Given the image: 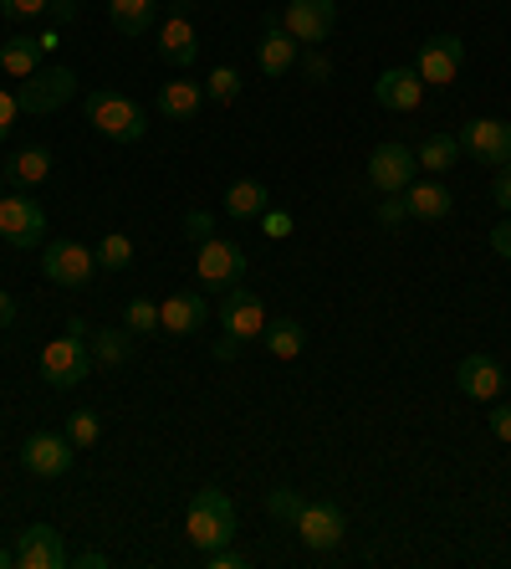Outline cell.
Masks as SVG:
<instances>
[{
  "label": "cell",
  "mask_w": 511,
  "mask_h": 569,
  "mask_svg": "<svg viewBox=\"0 0 511 569\" xmlns=\"http://www.w3.org/2000/svg\"><path fill=\"white\" fill-rule=\"evenodd\" d=\"M0 237L11 241V252L46 247V210L31 195H0Z\"/></svg>",
  "instance_id": "cell-4"
},
{
  "label": "cell",
  "mask_w": 511,
  "mask_h": 569,
  "mask_svg": "<svg viewBox=\"0 0 511 569\" xmlns=\"http://www.w3.org/2000/svg\"><path fill=\"white\" fill-rule=\"evenodd\" d=\"M154 6L159 0H108V21H113L118 36H144L148 21H154Z\"/></svg>",
  "instance_id": "cell-27"
},
{
  "label": "cell",
  "mask_w": 511,
  "mask_h": 569,
  "mask_svg": "<svg viewBox=\"0 0 511 569\" xmlns=\"http://www.w3.org/2000/svg\"><path fill=\"white\" fill-rule=\"evenodd\" d=\"M297 539L312 549V555H327V549H337L343 544V534H348V518H343V508L337 503H302V513H297Z\"/></svg>",
  "instance_id": "cell-8"
},
{
  "label": "cell",
  "mask_w": 511,
  "mask_h": 569,
  "mask_svg": "<svg viewBox=\"0 0 511 569\" xmlns=\"http://www.w3.org/2000/svg\"><path fill=\"white\" fill-rule=\"evenodd\" d=\"M46 175H52V150H42V144H26V150H15L11 165H5V180L21 185V190L42 185Z\"/></svg>",
  "instance_id": "cell-23"
},
{
  "label": "cell",
  "mask_w": 511,
  "mask_h": 569,
  "mask_svg": "<svg viewBox=\"0 0 511 569\" xmlns=\"http://www.w3.org/2000/svg\"><path fill=\"white\" fill-rule=\"evenodd\" d=\"M0 195H5V169H0Z\"/></svg>",
  "instance_id": "cell-51"
},
{
  "label": "cell",
  "mask_w": 511,
  "mask_h": 569,
  "mask_svg": "<svg viewBox=\"0 0 511 569\" xmlns=\"http://www.w3.org/2000/svg\"><path fill=\"white\" fill-rule=\"evenodd\" d=\"M204 98H215V103H235V98H241V73H235V67H215V73L204 77Z\"/></svg>",
  "instance_id": "cell-34"
},
{
  "label": "cell",
  "mask_w": 511,
  "mask_h": 569,
  "mask_svg": "<svg viewBox=\"0 0 511 569\" xmlns=\"http://www.w3.org/2000/svg\"><path fill=\"white\" fill-rule=\"evenodd\" d=\"M92 360L108 364V370H118V364L129 360V329H102V333H92Z\"/></svg>",
  "instance_id": "cell-29"
},
{
  "label": "cell",
  "mask_w": 511,
  "mask_h": 569,
  "mask_svg": "<svg viewBox=\"0 0 511 569\" xmlns=\"http://www.w3.org/2000/svg\"><path fill=\"white\" fill-rule=\"evenodd\" d=\"M281 26L292 31L302 46H322L337 31V0H292L281 11Z\"/></svg>",
  "instance_id": "cell-14"
},
{
  "label": "cell",
  "mask_w": 511,
  "mask_h": 569,
  "mask_svg": "<svg viewBox=\"0 0 511 569\" xmlns=\"http://www.w3.org/2000/svg\"><path fill=\"white\" fill-rule=\"evenodd\" d=\"M460 62H466V42L451 36V31H440V36H430V42L420 46L414 73H420V83H430V88H451L455 77H460Z\"/></svg>",
  "instance_id": "cell-11"
},
{
  "label": "cell",
  "mask_w": 511,
  "mask_h": 569,
  "mask_svg": "<svg viewBox=\"0 0 511 569\" xmlns=\"http://www.w3.org/2000/svg\"><path fill=\"white\" fill-rule=\"evenodd\" d=\"M98 267H108V272H129L133 267V241L123 237V231H108V237L98 241Z\"/></svg>",
  "instance_id": "cell-30"
},
{
  "label": "cell",
  "mask_w": 511,
  "mask_h": 569,
  "mask_svg": "<svg viewBox=\"0 0 511 569\" xmlns=\"http://www.w3.org/2000/svg\"><path fill=\"white\" fill-rule=\"evenodd\" d=\"M102 436V420L98 411H73V420H67V441H73L77 451H92Z\"/></svg>",
  "instance_id": "cell-31"
},
{
  "label": "cell",
  "mask_w": 511,
  "mask_h": 569,
  "mask_svg": "<svg viewBox=\"0 0 511 569\" xmlns=\"http://www.w3.org/2000/svg\"><path fill=\"white\" fill-rule=\"evenodd\" d=\"M15 565H21V569H62V565H67L62 534L52 524L21 528V534H15Z\"/></svg>",
  "instance_id": "cell-15"
},
{
  "label": "cell",
  "mask_w": 511,
  "mask_h": 569,
  "mask_svg": "<svg viewBox=\"0 0 511 569\" xmlns=\"http://www.w3.org/2000/svg\"><path fill=\"white\" fill-rule=\"evenodd\" d=\"M159 57L169 67H195V57H200V36H195V21L185 6L159 26Z\"/></svg>",
  "instance_id": "cell-19"
},
{
  "label": "cell",
  "mask_w": 511,
  "mask_h": 569,
  "mask_svg": "<svg viewBox=\"0 0 511 569\" xmlns=\"http://www.w3.org/2000/svg\"><path fill=\"white\" fill-rule=\"evenodd\" d=\"M460 154H470L476 165L501 169L511 160V123L501 119H470L460 129Z\"/></svg>",
  "instance_id": "cell-13"
},
{
  "label": "cell",
  "mask_w": 511,
  "mask_h": 569,
  "mask_svg": "<svg viewBox=\"0 0 511 569\" xmlns=\"http://www.w3.org/2000/svg\"><path fill=\"white\" fill-rule=\"evenodd\" d=\"M11 324H15V298L0 293V329H11Z\"/></svg>",
  "instance_id": "cell-48"
},
{
  "label": "cell",
  "mask_w": 511,
  "mask_h": 569,
  "mask_svg": "<svg viewBox=\"0 0 511 569\" xmlns=\"http://www.w3.org/2000/svg\"><path fill=\"white\" fill-rule=\"evenodd\" d=\"M455 385H460V395L466 401H501V385H507V370H501L491 354H466L460 360V370H455Z\"/></svg>",
  "instance_id": "cell-16"
},
{
  "label": "cell",
  "mask_w": 511,
  "mask_h": 569,
  "mask_svg": "<svg viewBox=\"0 0 511 569\" xmlns=\"http://www.w3.org/2000/svg\"><path fill=\"white\" fill-rule=\"evenodd\" d=\"M185 534H190V544L200 555L231 544L235 539V503L220 493V488H200V493L190 497V508H185Z\"/></svg>",
  "instance_id": "cell-1"
},
{
  "label": "cell",
  "mask_w": 511,
  "mask_h": 569,
  "mask_svg": "<svg viewBox=\"0 0 511 569\" xmlns=\"http://www.w3.org/2000/svg\"><path fill=\"white\" fill-rule=\"evenodd\" d=\"M15 457H21L31 478H67L77 462V447L67 441V431H31Z\"/></svg>",
  "instance_id": "cell-6"
},
{
  "label": "cell",
  "mask_w": 511,
  "mask_h": 569,
  "mask_svg": "<svg viewBox=\"0 0 511 569\" xmlns=\"http://www.w3.org/2000/svg\"><path fill=\"white\" fill-rule=\"evenodd\" d=\"M491 436H501V441H511V401H501L497 411H491Z\"/></svg>",
  "instance_id": "cell-43"
},
{
  "label": "cell",
  "mask_w": 511,
  "mask_h": 569,
  "mask_svg": "<svg viewBox=\"0 0 511 569\" xmlns=\"http://www.w3.org/2000/svg\"><path fill=\"white\" fill-rule=\"evenodd\" d=\"M235 354H241V339H235V333H225V339L215 344V360H220V364H231Z\"/></svg>",
  "instance_id": "cell-46"
},
{
  "label": "cell",
  "mask_w": 511,
  "mask_h": 569,
  "mask_svg": "<svg viewBox=\"0 0 511 569\" xmlns=\"http://www.w3.org/2000/svg\"><path fill=\"white\" fill-rule=\"evenodd\" d=\"M92 267H98V252H88V247L73 241V237H57V241H46L42 247V272L57 287H73V293L77 287H88Z\"/></svg>",
  "instance_id": "cell-5"
},
{
  "label": "cell",
  "mask_w": 511,
  "mask_h": 569,
  "mask_svg": "<svg viewBox=\"0 0 511 569\" xmlns=\"http://www.w3.org/2000/svg\"><path fill=\"white\" fill-rule=\"evenodd\" d=\"M73 565H82V569H108V555H102V549H88V555H77Z\"/></svg>",
  "instance_id": "cell-47"
},
{
  "label": "cell",
  "mask_w": 511,
  "mask_h": 569,
  "mask_svg": "<svg viewBox=\"0 0 511 569\" xmlns=\"http://www.w3.org/2000/svg\"><path fill=\"white\" fill-rule=\"evenodd\" d=\"M77 92V73L73 67H62V62H52V67H36V73L21 83V113H52V108H62L67 98Z\"/></svg>",
  "instance_id": "cell-7"
},
{
  "label": "cell",
  "mask_w": 511,
  "mask_h": 569,
  "mask_svg": "<svg viewBox=\"0 0 511 569\" xmlns=\"http://www.w3.org/2000/svg\"><path fill=\"white\" fill-rule=\"evenodd\" d=\"M491 252L511 262V216H507V221H497V231H491Z\"/></svg>",
  "instance_id": "cell-45"
},
{
  "label": "cell",
  "mask_w": 511,
  "mask_h": 569,
  "mask_svg": "<svg viewBox=\"0 0 511 569\" xmlns=\"http://www.w3.org/2000/svg\"><path fill=\"white\" fill-rule=\"evenodd\" d=\"M297 67H302L307 83H327V77H333V62L322 57V46H312L307 57H297Z\"/></svg>",
  "instance_id": "cell-35"
},
{
  "label": "cell",
  "mask_w": 511,
  "mask_h": 569,
  "mask_svg": "<svg viewBox=\"0 0 511 569\" xmlns=\"http://www.w3.org/2000/svg\"><path fill=\"white\" fill-rule=\"evenodd\" d=\"M204 565H210V569H246L251 559L241 555V549H231V544H220V549H210V555H204Z\"/></svg>",
  "instance_id": "cell-38"
},
{
  "label": "cell",
  "mask_w": 511,
  "mask_h": 569,
  "mask_svg": "<svg viewBox=\"0 0 511 569\" xmlns=\"http://www.w3.org/2000/svg\"><path fill=\"white\" fill-rule=\"evenodd\" d=\"M302 503H307V497L297 493V488H271V493H266V513H271L277 524H297Z\"/></svg>",
  "instance_id": "cell-33"
},
{
  "label": "cell",
  "mask_w": 511,
  "mask_h": 569,
  "mask_svg": "<svg viewBox=\"0 0 511 569\" xmlns=\"http://www.w3.org/2000/svg\"><path fill=\"white\" fill-rule=\"evenodd\" d=\"M297 36L287 26H281L277 15L266 21V31H262V42H256V67H262L266 77H287L297 67Z\"/></svg>",
  "instance_id": "cell-17"
},
{
  "label": "cell",
  "mask_w": 511,
  "mask_h": 569,
  "mask_svg": "<svg viewBox=\"0 0 511 569\" xmlns=\"http://www.w3.org/2000/svg\"><path fill=\"white\" fill-rule=\"evenodd\" d=\"M491 195H497V206L511 210V160L497 169V180H491Z\"/></svg>",
  "instance_id": "cell-42"
},
{
  "label": "cell",
  "mask_w": 511,
  "mask_h": 569,
  "mask_svg": "<svg viewBox=\"0 0 511 569\" xmlns=\"http://www.w3.org/2000/svg\"><path fill=\"white\" fill-rule=\"evenodd\" d=\"M374 98H379V108H389V113H414L424 98V83L414 67H389V73H379V83H374Z\"/></svg>",
  "instance_id": "cell-18"
},
{
  "label": "cell",
  "mask_w": 511,
  "mask_h": 569,
  "mask_svg": "<svg viewBox=\"0 0 511 569\" xmlns=\"http://www.w3.org/2000/svg\"><path fill=\"white\" fill-rule=\"evenodd\" d=\"M88 123L102 139H113V144H138V139L148 134L144 108L133 103V98H123V92H113V88L88 92Z\"/></svg>",
  "instance_id": "cell-2"
},
{
  "label": "cell",
  "mask_w": 511,
  "mask_h": 569,
  "mask_svg": "<svg viewBox=\"0 0 511 569\" xmlns=\"http://www.w3.org/2000/svg\"><path fill=\"white\" fill-rule=\"evenodd\" d=\"M399 221H409L404 195H384V200H379V226H399Z\"/></svg>",
  "instance_id": "cell-41"
},
{
  "label": "cell",
  "mask_w": 511,
  "mask_h": 569,
  "mask_svg": "<svg viewBox=\"0 0 511 569\" xmlns=\"http://www.w3.org/2000/svg\"><path fill=\"white\" fill-rule=\"evenodd\" d=\"M185 237L210 241L215 237V216H210V210H190V216H185Z\"/></svg>",
  "instance_id": "cell-39"
},
{
  "label": "cell",
  "mask_w": 511,
  "mask_h": 569,
  "mask_svg": "<svg viewBox=\"0 0 511 569\" xmlns=\"http://www.w3.org/2000/svg\"><path fill=\"white\" fill-rule=\"evenodd\" d=\"M46 11H52L57 26H73V21H77V0H46Z\"/></svg>",
  "instance_id": "cell-44"
},
{
  "label": "cell",
  "mask_w": 511,
  "mask_h": 569,
  "mask_svg": "<svg viewBox=\"0 0 511 569\" xmlns=\"http://www.w3.org/2000/svg\"><path fill=\"white\" fill-rule=\"evenodd\" d=\"M404 206H409V216H414V221H445V216H451V206H455V195L445 190L440 180H414L404 190Z\"/></svg>",
  "instance_id": "cell-21"
},
{
  "label": "cell",
  "mask_w": 511,
  "mask_h": 569,
  "mask_svg": "<svg viewBox=\"0 0 511 569\" xmlns=\"http://www.w3.org/2000/svg\"><path fill=\"white\" fill-rule=\"evenodd\" d=\"M271 206V195H266L262 180H235L225 190V216L231 221H262V210Z\"/></svg>",
  "instance_id": "cell-24"
},
{
  "label": "cell",
  "mask_w": 511,
  "mask_h": 569,
  "mask_svg": "<svg viewBox=\"0 0 511 569\" xmlns=\"http://www.w3.org/2000/svg\"><path fill=\"white\" fill-rule=\"evenodd\" d=\"M262 231H266L271 241L292 237V216H287V210H262Z\"/></svg>",
  "instance_id": "cell-40"
},
{
  "label": "cell",
  "mask_w": 511,
  "mask_h": 569,
  "mask_svg": "<svg viewBox=\"0 0 511 569\" xmlns=\"http://www.w3.org/2000/svg\"><path fill=\"white\" fill-rule=\"evenodd\" d=\"M15 119H21V98H15V92H5V88H0V144L11 139Z\"/></svg>",
  "instance_id": "cell-36"
},
{
  "label": "cell",
  "mask_w": 511,
  "mask_h": 569,
  "mask_svg": "<svg viewBox=\"0 0 511 569\" xmlns=\"http://www.w3.org/2000/svg\"><path fill=\"white\" fill-rule=\"evenodd\" d=\"M368 180H374L379 195H404L409 185L420 180V160L404 144H379V150L368 154Z\"/></svg>",
  "instance_id": "cell-9"
},
{
  "label": "cell",
  "mask_w": 511,
  "mask_h": 569,
  "mask_svg": "<svg viewBox=\"0 0 511 569\" xmlns=\"http://www.w3.org/2000/svg\"><path fill=\"white\" fill-rule=\"evenodd\" d=\"M210 324V303H204V293H175V298L159 303V329L164 333H195Z\"/></svg>",
  "instance_id": "cell-20"
},
{
  "label": "cell",
  "mask_w": 511,
  "mask_h": 569,
  "mask_svg": "<svg viewBox=\"0 0 511 569\" xmlns=\"http://www.w3.org/2000/svg\"><path fill=\"white\" fill-rule=\"evenodd\" d=\"M5 565H15V549H0V569Z\"/></svg>",
  "instance_id": "cell-50"
},
{
  "label": "cell",
  "mask_w": 511,
  "mask_h": 569,
  "mask_svg": "<svg viewBox=\"0 0 511 569\" xmlns=\"http://www.w3.org/2000/svg\"><path fill=\"white\" fill-rule=\"evenodd\" d=\"M123 329L129 333H159V303H148V298H133L129 308H123Z\"/></svg>",
  "instance_id": "cell-32"
},
{
  "label": "cell",
  "mask_w": 511,
  "mask_h": 569,
  "mask_svg": "<svg viewBox=\"0 0 511 569\" xmlns=\"http://www.w3.org/2000/svg\"><path fill=\"white\" fill-rule=\"evenodd\" d=\"M200 103H204V88L190 83V77H175V83H164L159 88V113L169 123H190L195 113H200Z\"/></svg>",
  "instance_id": "cell-22"
},
{
  "label": "cell",
  "mask_w": 511,
  "mask_h": 569,
  "mask_svg": "<svg viewBox=\"0 0 511 569\" xmlns=\"http://www.w3.org/2000/svg\"><path fill=\"white\" fill-rule=\"evenodd\" d=\"M42 42H36V36H11V42L0 46V73H11V77H21V83H26L31 73H36V67H42Z\"/></svg>",
  "instance_id": "cell-26"
},
{
  "label": "cell",
  "mask_w": 511,
  "mask_h": 569,
  "mask_svg": "<svg viewBox=\"0 0 511 569\" xmlns=\"http://www.w3.org/2000/svg\"><path fill=\"white\" fill-rule=\"evenodd\" d=\"M215 318H220V329L235 333L241 344H246V339H262V333H266V308H262V298H256L251 287H241V283L225 287V298H220Z\"/></svg>",
  "instance_id": "cell-12"
},
{
  "label": "cell",
  "mask_w": 511,
  "mask_h": 569,
  "mask_svg": "<svg viewBox=\"0 0 511 569\" xmlns=\"http://www.w3.org/2000/svg\"><path fill=\"white\" fill-rule=\"evenodd\" d=\"M92 344L82 339V333H62V339H52V344L42 349V380L52 390H73L82 385V380L92 375Z\"/></svg>",
  "instance_id": "cell-3"
},
{
  "label": "cell",
  "mask_w": 511,
  "mask_h": 569,
  "mask_svg": "<svg viewBox=\"0 0 511 569\" xmlns=\"http://www.w3.org/2000/svg\"><path fill=\"white\" fill-rule=\"evenodd\" d=\"M414 160H420V169H430V175H445V169L460 165V139L455 134H430Z\"/></svg>",
  "instance_id": "cell-28"
},
{
  "label": "cell",
  "mask_w": 511,
  "mask_h": 569,
  "mask_svg": "<svg viewBox=\"0 0 511 569\" xmlns=\"http://www.w3.org/2000/svg\"><path fill=\"white\" fill-rule=\"evenodd\" d=\"M36 42H42V52H57V46H62V36H57V26H52V31H42V36H36Z\"/></svg>",
  "instance_id": "cell-49"
},
{
  "label": "cell",
  "mask_w": 511,
  "mask_h": 569,
  "mask_svg": "<svg viewBox=\"0 0 511 569\" xmlns=\"http://www.w3.org/2000/svg\"><path fill=\"white\" fill-rule=\"evenodd\" d=\"M262 344H266V354H277V360H297L307 349V329L297 318H266Z\"/></svg>",
  "instance_id": "cell-25"
},
{
  "label": "cell",
  "mask_w": 511,
  "mask_h": 569,
  "mask_svg": "<svg viewBox=\"0 0 511 569\" xmlns=\"http://www.w3.org/2000/svg\"><path fill=\"white\" fill-rule=\"evenodd\" d=\"M195 272H200L204 287H235L241 277H246V252H241V241H225V237L200 241Z\"/></svg>",
  "instance_id": "cell-10"
},
{
  "label": "cell",
  "mask_w": 511,
  "mask_h": 569,
  "mask_svg": "<svg viewBox=\"0 0 511 569\" xmlns=\"http://www.w3.org/2000/svg\"><path fill=\"white\" fill-rule=\"evenodd\" d=\"M46 0H0V15L5 21H31V15H42Z\"/></svg>",
  "instance_id": "cell-37"
}]
</instances>
